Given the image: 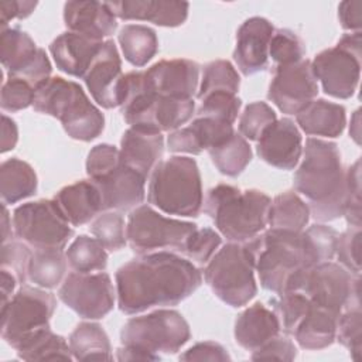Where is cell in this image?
<instances>
[{
	"label": "cell",
	"mask_w": 362,
	"mask_h": 362,
	"mask_svg": "<svg viewBox=\"0 0 362 362\" xmlns=\"http://www.w3.org/2000/svg\"><path fill=\"white\" fill-rule=\"evenodd\" d=\"M351 129H349V134H351V137L355 140V143H358L359 144V109L354 113V117H352V120H351Z\"/></svg>",
	"instance_id": "obj_61"
},
{
	"label": "cell",
	"mask_w": 362,
	"mask_h": 362,
	"mask_svg": "<svg viewBox=\"0 0 362 362\" xmlns=\"http://www.w3.org/2000/svg\"><path fill=\"white\" fill-rule=\"evenodd\" d=\"M221 235L216 233L214 229L197 228L189 235L180 253L187 256L189 260H195L197 263L204 264L208 263L209 259L215 255L216 249L221 246Z\"/></svg>",
	"instance_id": "obj_46"
},
{
	"label": "cell",
	"mask_w": 362,
	"mask_h": 362,
	"mask_svg": "<svg viewBox=\"0 0 362 362\" xmlns=\"http://www.w3.org/2000/svg\"><path fill=\"white\" fill-rule=\"evenodd\" d=\"M298 291L308 300L335 314L361 305V274H354L339 263L324 262L305 270Z\"/></svg>",
	"instance_id": "obj_13"
},
{
	"label": "cell",
	"mask_w": 362,
	"mask_h": 362,
	"mask_svg": "<svg viewBox=\"0 0 362 362\" xmlns=\"http://www.w3.org/2000/svg\"><path fill=\"white\" fill-rule=\"evenodd\" d=\"M119 151L127 167L147 178L163 157L164 137L161 133L130 127L120 140Z\"/></svg>",
	"instance_id": "obj_24"
},
{
	"label": "cell",
	"mask_w": 362,
	"mask_h": 362,
	"mask_svg": "<svg viewBox=\"0 0 362 362\" xmlns=\"http://www.w3.org/2000/svg\"><path fill=\"white\" fill-rule=\"evenodd\" d=\"M205 283L225 304L246 305L257 293L255 280V253L247 242H229L215 252L204 270Z\"/></svg>",
	"instance_id": "obj_7"
},
{
	"label": "cell",
	"mask_w": 362,
	"mask_h": 362,
	"mask_svg": "<svg viewBox=\"0 0 362 362\" xmlns=\"http://www.w3.org/2000/svg\"><path fill=\"white\" fill-rule=\"evenodd\" d=\"M143 72L147 86L157 95L192 99L198 92L199 65L191 59H161Z\"/></svg>",
	"instance_id": "obj_18"
},
{
	"label": "cell",
	"mask_w": 362,
	"mask_h": 362,
	"mask_svg": "<svg viewBox=\"0 0 362 362\" xmlns=\"http://www.w3.org/2000/svg\"><path fill=\"white\" fill-rule=\"evenodd\" d=\"M361 10H362L361 0H346L339 3L338 17L344 30H349L352 33L361 31V25H362Z\"/></svg>",
	"instance_id": "obj_56"
},
{
	"label": "cell",
	"mask_w": 362,
	"mask_h": 362,
	"mask_svg": "<svg viewBox=\"0 0 362 362\" xmlns=\"http://www.w3.org/2000/svg\"><path fill=\"white\" fill-rule=\"evenodd\" d=\"M38 187L34 168L17 158H8L0 165V195L4 205L16 204L35 194Z\"/></svg>",
	"instance_id": "obj_30"
},
{
	"label": "cell",
	"mask_w": 362,
	"mask_h": 362,
	"mask_svg": "<svg viewBox=\"0 0 362 362\" xmlns=\"http://www.w3.org/2000/svg\"><path fill=\"white\" fill-rule=\"evenodd\" d=\"M13 229L18 240L33 249H64L74 229L54 199L25 202L13 212Z\"/></svg>",
	"instance_id": "obj_11"
},
{
	"label": "cell",
	"mask_w": 362,
	"mask_h": 362,
	"mask_svg": "<svg viewBox=\"0 0 362 362\" xmlns=\"http://www.w3.org/2000/svg\"><path fill=\"white\" fill-rule=\"evenodd\" d=\"M338 317V314L311 303L307 314L293 334L297 344L308 351L329 346L337 337Z\"/></svg>",
	"instance_id": "obj_28"
},
{
	"label": "cell",
	"mask_w": 362,
	"mask_h": 362,
	"mask_svg": "<svg viewBox=\"0 0 362 362\" xmlns=\"http://www.w3.org/2000/svg\"><path fill=\"white\" fill-rule=\"evenodd\" d=\"M305 47L303 40L291 30H274L269 44V57L276 62V66L288 65L304 59Z\"/></svg>",
	"instance_id": "obj_41"
},
{
	"label": "cell",
	"mask_w": 362,
	"mask_h": 362,
	"mask_svg": "<svg viewBox=\"0 0 362 362\" xmlns=\"http://www.w3.org/2000/svg\"><path fill=\"white\" fill-rule=\"evenodd\" d=\"M199 102L201 105L197 110V116L214 117L232 124L238 119V113L242 106V100L236 95L228 92L209 93Z\"/></svg>",
	"instance_id": "obj_44"
},
{
	"label": "cell",
	"mask_w": 362,
	"mask_h": 362,
	"mask_svg": "<svg viewBox=\"0 0 362 362\" xmlns=\"http://www.w3.org/2000/svg\"><path fill=\"white\" fill-rule=\"evenodd\" d=\"M92 235L106 250L116 252L126 246V225L119 211H105L90 223Z\"/></svg>",
	"instance_id": "obj_39"
},
{
	"label": "cell",
	"mask_w": 362,
	"mask_h": 362,
	"mask_svg": "<svg viewBox=\"0 0 362 362\" xmlns=\"http://www.w3.org/2000/svg\"><path fill=\"white\" fill-rule=\"evenodd\" d=\"M18 140V129L13 119L3 115L1 116V153L13 150Z\"/></svg>",
	"instance_id": "obj_57"
},
{
	"label": "cell",
	"mask_w": 362,
	"mask_h": 362,
	"mask_svg": "<svg viewBox=\"0 0 362 362\" xmlns=\"http://www.w3.org/2000/svg\"><path fill=\"white\" fill-rule=\"evenodd\" d=\"M116 18L150 21L161 27H178L188 17L189 4L170 0H122L106 3Z\"/></svg>",
	"instance_id": "obj_21"
},
{
	"label": "cell",
	"mask_w": 362,
	"mask_h": 362,
	"mask_svg": "<svg viewBox=\"0 0 362 362\" xmlns=\"http://www.w3.org/2000/svg\"><path fill=\"white\" fill-rule=\"evenodd\" d=\"M233 334L242 348L253 352L280 334V322L274 311L262 303H255L238 315Z\"/></svg>",
	"instance_id": "obj_26"
},
{
	"label": "cell",
	"mask_w": 362,
	"mask_h": 362,
	"mask_svg": "<svg viewBox=\"0 0 362 362\" xmlns=\"http://www.w3.org/2000/svg\"><path fill=\"white\" fill-rule=\"evenodd\" d=\"M123 57L136 68L144 66L158 51V38L153 28L143 24H126L119 33Z\"/></svg>",
	"instance_id": "obj_33"
},
{
	"label": "cell",
	"mask_w": 362,
	"mask_h": 362,
	"mask_svg": "<svg viewBox=\"0 0 362 362\" xmlns=\"http://www.w3.org/2000/svg\"><path fill=\"white\" fill-rule=\"evenodd\" d=\"M191 338L187 320L175 310H156L150 314L133 317L120 331L122 345L160 356L178 352Z\"/></svg>",
	"instance_id": "obj_8"
},
{
	"label": "cell",
	"mask_w": 362,
	"mask_h": 362,
	"mask_svg": "<svg viewBox=\"0 0 362 362\" xmlns=\"http://www.w3.org/2000/svg\"><path fill=\"white\" fill-rule=\"evenodd\" d=\"M276 120V113L267 103L253 102L245 107L239 117V134L249 140H257Z\"/></svg>",
	"instance_id": "obj_45"
},
{
	"label": "cell",
	"mask_w": 362,
	"mask_h": 362,
	"mask_svg": "<svg viewBox=\"0 0 362 362\" xmlns=\"http://www.w3.org/2000/svg\"><path fill=\"white\" fill-rule=\"evenodd\" d=\"M116 358L119 361H158V356H154L151 354L143 352L140 349L132 348V346H126L122 345L117 351H116Z\"/></svg>",
	"instance_id": "obj_58"
},
{
	"label": "cell",
	"mask_w": 362,
	"mask_h": 362,
	"mask_svg": "<svg viewBox=\"0 0 362 362\" xmlns=\"http://www.w3.org/2000/svg\"><path fill=\"white\" fill-rule=\"evenodd\" d=\"M147 198L151 205L168 215L198 216L204 192L197 161L184 156L160 161L150 174Z\"/></svg>",
	"instance_id": "obj_6"
},
{
	"label": "cell",
	"mask_w": 362,
	"mask_h": 362,
	"mask_svg": "<svg viewBox=\"0 0 362 362\" xmlns=\"http://www.w3.org/2000/svg\"><path fill=\"white\" fill-rule=\"evenodd\" d=\"M308 221L310 208L294 191L281 192L272 201L267 223L270 229L301 232Z\"/></svg>",
	"instance_id": "obj_35"
},
{
	"label": "cell",
	"mask_w": 362,
	"mask_h": 362,
	"mask_svg": "<svg viewBox=\"0 0 362 362\" xmlns=\"http://www.w3.org/2000/svg\"><path fill=\"white\" fill-rule=\"evenodd\" d=\"M240 78L235 66L225 59L212 61L205 65L201 85L197 92V98L201 100L214 92H228L236 95L239 90Z\"/></svg>",
	"instance_id": "obj_38"
},
{
	"label": "cell",
	"mask_w": 362,
	"mask_h": 362,
	"mask_svg": "<svg viewBox=\"0 0 362 362\" xmlns=\"http://www.w3.org/2000/svg\"><path fill=\"white\" fill-rule=\"evenodd\" d=\"M123 76L117 47L112 40H106L82 79L93 100L105 109H112L120 106Z\"/></svg>",
	"instance_id": "obj_17"
},
{
	"label": "cell",
	"mask_w": 362,
	"mask_h": 362,
	"mask_svg": "<svg viewBox=\"0 0 362 362\" xmlns=\"http://www.w3.org/2000/svg\"><path fill=\"white\" fill-rule=\"evenodd\" d=\"M0 274H1V304H6L11 298V296L14 293V288H16V284L18 281L14 277V274H11L6 269H1Z\"/></svg>",
	"instance_id": "obj_59"
},
{
	"label": "cell",
	"mask_w": 362,
	"mask_h": 362,
	"mask_svg": "<svg viewBox=\"0 0 362 362\" xmlns=\"http://www.w3.org/2000/svg\"><path fill=\"white\" fill-rule=\"evenodd\" d=\"M55 308L57 298L52 293L23 284L1 304V338L16 349L30 335L49 327Z\"/></svg>",
	"instance_id": "obj_9"
},
{
	"label": "cell",
	"mask_w": 362,
	"mask_h": 362,
	"mask_svg": "<svg viewBox=\"0 0 362 362\" xmlns=\"http://www.w3.org/2000/svg\"><path fill=\"white\" fill-rule=\"evenodd\" d=\"M335 339L344 345L354 359H359L362 349V313L361 305L344 310L337 321Z\"/></svg>",
	"instance_id": "obj_42"
},
{
	"label": "cell",
	"mask_w": 362,
	"mask_h": 362,
	"mask_svg": "<svg viewBox=\"0 0 362 362\" xmlns=\"http://www.w3.org/2000/svg\"><path fill=\"white\" fill-rule=\"evenodd\" d=\"M361 31L341 37L334 48H327L311 61L314 75L327 95L338 99L351 98L361 78Z\"/></svg>",
	"instance_id": "obj_10"
},
{
	"label": "cell",
	"mask_w": 362,
	"mask_h": 362,
	"mask_svg": "<svg viewBox=\"0 0 362 362\" xmlns=\"http://www.w3.org/2000/svg\"><path fill=\"white\" fill-rule=\"evenodd\" d=\"M188 127L192 130L202 151L222 144L235 133L232 123L204 116H197Z\"/></svg>",
	"instance_id": "obj_43"
},
{
	"label": "cell",
	"mask_w": 362,
	"mask_h": 362,
	"mask_svg": "<svg viewBox=\"0 0 362 362\" xmlns=\"http://www.w3.org/2000/svg\"><path fill=\"white\" fill-rule=\"evenodd\" d=\"M68 344L76 361H110L113 359L107 334L96 322H79L71 332Z\"/></svg>",
	"instance_id": "obj_31"
},
{
	"label": "cell",
	"mask_w": 362,
	"mask_h": 362,
	"mask_svg": "<svg viewBox=\"0 0 362 362\" xmlns=\"http://www.w3.org/2000/svg\"><path fill=\"white\" fill-rule=\"evenodd\" d=\"M66 253L61 249H34L30 257L27 279L41 288H55L66 277Z\"/></svg>",
	"instance_id": "obj_32"
},
{
	"label": "cell",
	"mask_w": 362,
	"mask_h": 362,
	"mask_svg": "<svg viewBox=\"0 0 362 362\" xmlns=\"http://www.w3.org/2000/svg\"><path fill=\"white\" fill-rule=\"evenodd\" d=\"M11 225H13V221L8 215V211H7L6 205L3 204V214H1V240H3V243L10 242L13 239L14 229H13Z\"/></svg>",
	"instance_id": "obj_60"
},
{
	"label": "cell",
	"mask_w": 362,
	"mask_h": 362,
	"mask_svg": "<svg viewBox=\"0 0 362 362\" xmlns=\"http://www.w3.org/2000/svg\"><path fill=\"white\" fill-rule=\"evenodd\" d=\"M54 201L72 226L85 225L103 212L100 192L92 180H81L61 188Z\"/></svg>",
	"instance_id": "obj_25"
},
{
	"label": "cell",
	"mask_w": 362,
	"mask_h": 362,
	"mask_svg": "<svg viewBox=\"0 0 362 362\" xmlns=\"http://www.w3.org/2000/svg\"><path fill=\"white\" fill-rule=\"evenodd\" d=\"M66 259L74 272L93 273L103 272L107 264V253L103 245L86 235H79L69 245Z\"/></svg>",
	"instance_id": "obj_37"
},
{
	"label": "cell",
	"mask_w": 362,
	"mask_h": 362,
	"mask_svg": "<svg viewBox=\"0 0 362 362\" xmlns=\"http://www.w3.org/2000/svg\"><path fill=\"white\" fill-rule=\"evenodd\" d=\"M35 89L20 78L8 76L1 86L0 106L4 112H18L33 105Z\"/></svg>",
	"instance_id": "obj_49"
},
{
	"label": "cell",
	"mask_w": 362,
	"mask_h": 362,
	"mask_svg": "<svg viewBox=\"0 0 362 362\" xmlns=\"http://www.w3.org/2000/svg\"><path fill=\"white\" fill-rule=\"evenodd\" d=\"M300 129L310 136L338 137L346 124L345 107L325 99H314L296 115Z\"/></svg>",
	"instance_id": "obj_27"
},
{
	"label": "cell",
	"mask_w": 362,
	"mask_h": 362,
	"mask_svg": "<svg viewBox=\"0 0 362 362\" xmlns=\"http://www.w3.org/2000/svg\"><path fill=\"white\" fill-rule=\"evenodd\" d=\"M208 154L218 171L228 177L242 174L252 160V148L247 140L236 132L222 144L208 150Z\"/></svg>",
	"instance_id": "obj_36"
},
{
	"label": "cell",
	"mask_w": 362,
	"mask_h": 362,
	"mask_svg": "<svg viewBox=\"0 0 362 362\" xmlns=\"http://www.w3.org/2000/svg\"><path fill=\"white\" fill-rule=\"evenodd\" d=\"M273 33L274 27L263 17H250L239 27L233 61L245 76L255 75L267 68L269 44Z\"/></svg>",
	"instance_id": "obj_19"
},
{
	"label": "cell",
	"mask_w": 362,
	"mask_h": 362,
	"mask_svg": "<svg viewBox=\"0 0 362 362\" xmlns=\"http://www.w3.org/2000/svg\"><path fill=\"white\" fill-rule=\"evenodd\" d=\"M103 42L66 31L49 44V52L59 71L75 78H83Z\"/></svg>",
	"instance_id": "obj_23"
},
{
	"label": "cell",
	"mask_w": 362,
	"mask_h": 362,
	"mask_svg": "<svg viewBox=\"0 0 362 362\" xmlns=\"http://www.w3.org/2000/svg\"><path fill=\"white\" fill-rule=\"evenodd\" d=\"M335 256L346 270L361 274V226H349L338 235Z\"/></svg>",
	"instance_id": "obj_48"
},
{
	"label": "cell",
	"mask_w": 362,
	"mask_h": 362,
	"mask_svg": "<svg viewBox=\"0 0 362 362\" xmlns=\"http://www.w3.org/2000/svg\"><path fill=\"white\" fill-rule=\"evenodd\" d=\"M226 349L216 342H199L180 355V361H229Z\"/></svg>",
	"instance_id": "obj_53"
},
{
	"label": "cell",
	"mask_w": 362,
	"mask_h": 362,
	"mask_svg": "<svg viewBox=\"0 0 362 362\" xmlns=\"http://www.w3.org/2000/svg\"><path fill=\"white\" fill-rule=\"evenodd\" d=\"M249 243L255 253V270L267 291H298L305 270L315 266L304 230L269 229Z\"/></svg>",
	"instance_id": "obj_3"
},
{
	"label": "cell",
	"mask_w": 362,
	"mask_h": 362,
	"mask_svg": "<svg viewBox=\"0 0 362 362\" xmlns=\"http://www.w3.org/2000/svg\"><path fill=\"white\" fill-rule=\"evenodd\" d=\"M64 23L69 31L96 41H103L117 28L116 16L100 1H66Z\"/></svg>",
	"instance_id": "obj_22"
},
{
	"label": "cell",
	"mask_w": 362,
	"mask_h": 362,
	"mask_svg": "<svg viewBox=\"0 0 362 362\" xmlns=\"http://www.w3.org/2000/svg\"><path fill=\"white\" fill-rule=\"evenodd\" d=\"M31 250L28 249L27 243L21 242H6L1 246V269L8 270L17 281L23 286L27 279V270H28V263L31 257Z\"/></svg>",
	"instance_id": "obj_50"
},
{
	"label": "cell",
	"mask_w": 362,
	"mask_h": 362,
	"mask_svg": "<svg viewBox=\"0 0 362 362\" xmlns=\"http://www.w3.org/2000/svg\"><path fill=\"white\" fill-rule=\"evenodd\" d=\"M34 40L20 28L6 27L0 33V59L8 76H20L38 57Z\"/></svg>",
	"instance_id": "obj_29"
},
{
	"label": "cell",
	"mask_w": 362,
	"mask_h": 362,
	"mask_svg": "<svg viewBox=\"0 0 362 362\" xmlns=\"http://www.w3.org/2000/svg\"><path fill=\"white\" fill-rule=\"evenodd\" d=\"M318 95V81L311 61L301 59L294 64L276 66L269 86L267 99L283 113L297 115Z\"/></svg>",
	"instance_id": "obj_15"
},
{
	"label": "cell",
	"mask_w": 362,
	"mask_h": 362,
	"mask_svg": "<svg viewBox=\"0 0 362 362\" xmlns=\"http://www.w3.org/2000/svg\"><path fill=\"white\" fill-rule=\"evenodd\" d=\"M272 199L259 189H239L218 184L208 191L205 212L229 242L245 243L256 238L269 223Z\"/></svg>",
	"instance_id": "obj_4"
},
{
	"label": "cell",
	"mask_w": 362,
	"mask_h": 362,
	"mask_svg": "<svg viewBox=\"0 0 362 362\" xmlns=\"http://www.w3.org/2000/svg\"><path fill=\"white\" fill-rule=\"evenodd\" d=\"M17 356L23 361H71L74 359L69 344L65 338L57 335L51 328H42L25 341H23L17 348Z\"/></svg>",
	"instance_id": "obj_34"
},
{
	"label": "cell",
	"mask_w": 362,
	"mask_h": 362,
	"mask_svg": "<svg viewBox=\"0 0 362 362\" xmlns=\"http://www.w3.org/2000/svg\"><path fill=\"white\" fill-rule=\"evenodd\" d=\"M197 225L187 221L165 218L150 205L132 209L126 223L127 243L137 255L153 253L164 249L181 252Z\"/></svg>",
	"instance_id": "obj_12"
},
{
	"label": "cell",
	"mask_w": 362,
	"mask_h": 362,
	"mask_svg": "<svg viewBox=\"0 0 362 362\" xmlns=\"http://www.w3.org/2000/svg\"><path fill=\"white\" fill-rule=\"evenodd\" d=\"M311 301L301 291H287L279 294L274 303V313L280 322V331L286 335H293L304 315L307 314Z\"/></svg>",
	"instance_id": "obj_40"
},
{
	"label": "cell",
	"mask_w": 362,
	"mask_h": 362,
	"mask_svg": "<svg viewBox=\"0 0 362 362\" xmlns=\"http://www.w3.org/2000/svg\"><path fill=\"white\" fill-rule=\"evenodd\" d=\"M167 147L173 153H188L194 156L202 153L192 130L188 126L171 132L167 139Z\"/></svg>",
	"instance_id": "obj_54"
},
{
	"label": "cell",
	"mask_w": 362,
	"mask_h": 362,
	"mask_svg": "<svg viewBox=\"0 0 362 362\" xmlns=\"http://www.w3.org/2000/svg\"><path fill=\"white\" fill-rule=\"evenodd\" d=\"M257 156L280 170H293L303 154V139L291 119L283 117L270 124L257 139Z\"/></svg>",
	"instance_id": "obj_20"
},
{
	"label": "cell",
	"mask_w": 362,
	"mask_h": 362,
	"mask_svg": "<svg viewBox=\"0 0 362 362\" xmlns=\"http://www.w3.org/2000/svg\"><path fill=\"white\" fill-rule=\"evenodd\" d=\"M297 356V348L291 339L283 335H276L269 339L260 348L252 352V359H280V361H293Z\"/></svg>",
	"instance_id": "obj_52"
},
{
	"label": "cell",
	"mask_w": 362,
	"mask_h": 362,
	"mask_svg": "<svg viewBox=\"0 0 362 362\" xmlns=\"http://www.w3.org/2000/svg\"><path fill=\"white\" fill-rule=\"evenodd\" d=\"M346 171L335 143L310 137L304 157L294 174V188L308 199L310 215L328 222L344 215Z\"/></svg>",
	"instance_id": "obj_2"
},
{
	"label": "cell",
	"mask_w": 362,
	"mask_h": 362,
	"mask_svg": "<svg viewBox=\"0 0 362 362\" xmlns=\"http://www.w3.org/2000/svg\"><path fill=\"white\" fill-rule=\"evenodd\" d=\"M33 107L58 119L74 140L90 141L105 127L103 113L89 100L82 86L61 76L48 78L35 88Z\"/></svg>",
	"instance_id": "obj_5"
},
{
	"label": "cell",
	"mask_w": 362,
	"mask_h": 362,
	"mask_svg": "<svg viewBox=\"0 0 362 362\" xmlns=\"http://www.w3.org/2000/svg\"><path fill=\"white\" fill-rule=\"evenodd\" d=\"M89 180L100 192L103 212L134 209L144 201L146 178L127 167L122 158L116 165Z\"/></svg>",
	"instance_id": "obj_16"
},
{
	"label": "cell",
	"mask_w": 362,
	"mask_h": 362,
	"mask_svg": "<svg viewBox=\"0 0 362 362\" xmlns=\"http://www.w3.org/2000/svg\"><path fill=\"white\" fill-rule=\"evenodd\" d=\"M115 279L117 307L129 315L157 305H177L202 283L192 262L167 250L140 255L120 266Z\"/></svg>",
	"instance_id": "obj_1"
},
{
	"label": "cell",
	"mask_w": 362,
	"mask_h": 362,
	"mask_svg": "<svg viewBox=\"0 0 362 362\" xmlns=\"http://www.w3.org/2000/svg\"><path fill=\"white\" fill-rule=\"evenodd\" d=\"M344 215L349 226H361V160L346 170Z\"/></svg>",
	"instance_id": "obj_51"
},
{
	"label": "cell",
	"mask_w": 362,
	"mask_h": 362,
	"mask_svg": "<svg viewBox=\"0 0 362 362\" xmlns=\"http://www.w3.org/2000/svg\"><path fill=\"white\" fill-rule=\"evenodd\" d=\"M115 288L106 272L69 273L59 290V300L81 318L99 320L113 310Z\"/></svg>",
	"instance_id": "obj_14"
},
{
	"label": "cell",
	"mask_w": 362,
	"mask_h": 362,
	"mask_svg": "<svg viewBox=\"0 0 362 362\" xmlns=\"http://www.w3.org/2000/svg\"><path fill=\"white\" fill-rule=\"evenodd\" d=\"M304 235L315 264L332 260L339 235L334 228L324 223H315L305 229Z\"/></svg>",
	"instance_id": "obj_47"
},
{
	"label": "cell",
	"mask_w": 362,
	"mask_h": 362,
	"mask_svg": "<svg viewBox=\"0 0 362 362\" xmlns=\"http://www.w3.org/2000/svg\"><path fill=\"white\" fill-rule=\"evenodd\" d=\"M37 7V1L27 0H11L0 3V25L6 28L11 20H24L27 18L34 8Z\"/></svg>",
	"instance_id": "obj_55"
}]
</instances>
